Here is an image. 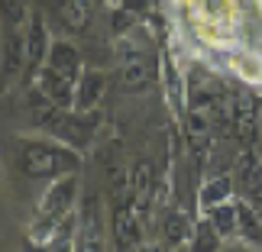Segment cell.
Segmentation results:
<instances>
[{"label": "cell", "instance_id": "cell-1", "mask_svg": "<svg viewBox=\"0 0 262 252\" xmlns=\"http://www.w3.org/2000/svg\"><path fill=\"white\" fill-rule=\"evenodd\" d=\"M81 165V152L68 143H46V139H36V143H26L23 152H19V168L29 178H62L72 175Z\"/></svg>", "mask_w": 262, "mask_h": 252}, {"label": "cell", "instance_id": "cell-2", "mask_svg": "<svg viewBox=\"0 0 262 252\" xmlns=\"http://www.w3.org/2000/svg\"><path fill=\"white\" fill-rule=\"evenodd\" d=\"M39 129L49 133L58 143H68L75 146L78 152L94 143V129H97V117L94 113H81L75 107H55L49 104L42 113H39Z\"/></svg>", "mask_w": 262, "mask_h": 252}, {"label": "cell", "instance_id": "cell-3", "mask_svg": "<svg viewBox=\"0 0 262 252\" xmlns=\"http://www.w3.org/2000/svg\"><path fill=\"white\" fill-rule=\"evenodd\" d=\"M227 107H230V129L239 136V143L256 146L262 129V100H256L249 90H233L227 97Z\"/></svg>", "mask_w": 262, "mask_h": 252}, {"label": "cell", "instance_id": "cell-4", "mask_svg": "<svg viewBox=\"0 0 262 252\" xmlns=\"http://www.w3.org/2000/svg\"><path fill=\"white\" fill-rule=\"evenodd\" d=\"M110 230H114V243L117 249H139L146 236V217L136 210L133 197H120L114 207V220H110Z\"/></svg>", "mask_w": 262, "mask_h": 252}, {"label": "cell", "instance_id": "cell-5", "mask_svg": "<svg viewBox=\"0 0 262 252\" xmlns=\"http://www.w3.org/2000/svg\"><path fill=\"white\" fill-rule=\"evenodd\" d=\"M78 200V178L75 171L72 175H62V178H52V185H49V191L42 194V200H39V220H55L72 214Z\"/></svg>", "mask_w": 262, "mask_h": 252}, {"label": "cell", "instance_id": "cell-6", "mask_svg": "<svg viewBox=\"0 0 262 252\" xmlns=\"http://www.w3.org/2000/svg\"><path fill=\"white\" fill-rule=\"evenodd\" d=\"M233 185L236 194L246 200H256L262 194V158L256 152V146H243L233 162Z\"/></svg>", "mask_w": 262, "mask_h": 252}, {"label": "cell", "instance_id": "cell-7", "mask_svg": "<svg viewBox=\"0 0 262 252\" xmlns=\"http://www.w3.org/2000/svg\"><path fill=\"white\" fill-rule=\"evenodd\" d=\"M75 87H78V78L55 72L52 65H42V68L36 72V90L42 94L46 104H55V107H75Z\"/></svg>", "mask_w": 262, "mask_h": 252}, {"label": "cell", "instance_id": "cell-8", "mask_svg": "<svg viewBox=\"0 0 262 252\" xmlns=\"http://www.w3.org/2000/svg\"><path fill=\"white\" fill-rule=\"evenodd\" d=\"M78 249H104V217H100V200L91 194L78 210Z\"/></svg>", "mask_w": 262, "mask_h": 252}, {"label": "cell", "instance_id": "cell-9", "mask_svg": "<svg viewBox=\"0 0 262 252\" xmlns=\"http://www.w3.org/2000/svg\"><path fill=\"white\" fill-rule=\"evenodd\" d=\"M23 42H26V68H29V75L36 78V72L46 65L49 45H52V39H49V29H46V23H42V16H33V19L26 23Z\"/></svg>", "mask_w": 262, "mask_h": 252}, {"label": "cell", "instance_id": "cell-10", "mask_svg": "<svg viewBox=\"0 0 262 252\" xmlns=\"http://www.w3.org/2000/svg\"><path fill=\"white\" fill-rule=\"evenodd\" d=\"M159 81V68L149 62L146 55H136V58H126L120 65V87L136 94V90H149Z\"/></svg>", "mask_w": 262, "mask_h": 252}, {"label": "cell", "instance_id": "cell-11", "mask_svg": "<svg viewBox=\"0 0 262 252\" xmlns=\"http://www.w3.org/2000/svg\"><path fill=\"white\" fill-rule=\"evenodd\" d=\"M233 204H236V236L249 246H262V217H259L256 204L239 194L233 197Z\"/></svg>", "mask_w": 262, "mask_h": 252}, {"label": "cell", "instance_id": "cell-12", "mask_svg": "<svg viewBox=\"0 0 262 252\" xmlns=\"http://www.w3.org/2000/svg\"><path fill=\"white\" fill-rule=\"evenodd\" d=\"M104 90H107V75L104 72H84L78 78V87H75V110L94 113V107L100 104Z\"/></svg>", "mask_w": 262, "mask_h": 252}, {"label": "cell", "instance_id": "cell-13", "mask_svg": "<svg viewBox=\"0 0 262 252\" xmlns=\"http://www.w3.org/2000/svg\"><path fill=\"white\" fill-rule=\"evenodd\" d=\"M46 65H52L55 72L62 75H72V78H81L84 75V62H81V52L65 42V39H58V42L49 45V55H46Z\"/></svg>", "mask_w": 262, "mask_h": 252}, {"label": "cell", "instance_id": "cell-14", "mask_svg": "<svg viewBox=\"0 0 262 252\" xmlns=\"http://www.w3.org/2000/svg\"><path fill=\"white\" fill-rule=\"evenodd\" d=\"M233 188H236V185H233V178H230V175L207 178L204 185H201V191H198V207H201V214H207L210 207L224 204V200H233V197H236Z\"/></svg>", "mask_w": 262, "mask_h": 252}, {"label": "cell", "instance_id": "cell-15", "mask_svg": "<svg viewBox=\"0 0 262 252\" xmlns=\"http://www.w3.org/2000/svg\"><path fill=\"white\" fill-rule=\"evenodd\" d=\"M23 68H26V42L23 36H16L10 29L4 36V81H13Z\"/></svg>", "mask_w": 262, "mask_h": 252}, {"label": "cell", "instance_id": "cell-16", "mask_svg": "<svg viewBox=\"0 0 262 252\" xmlns=\"http://www.w3.org/2000/svg\"><path fill=\"white\" fill-rule=\"evenodd\" d=\"M162 236L168 246H191V239H194V220L185 217L181 210H172L162 223Z\"/></svg>", "mask_w": 262, "mask_h": 252}, {"label": "cell", "instance_id": "cell-17", "mask_svg": "<svg viewBox=\"0 0 262 252\" xmlns=\"http://www.w3.org/2000/svg\"><path fill=\"white\" fill-rule=\"evenodd\" d=\"M58 19L75 29V33H81V29L91 26V0H58Z\"/></svg>", "mask_w": 262, "mask_h": 252}, {"label": "cell", "instance_id": "cell-18", "mask_svg": "<svg viewBox=\"0 0 262 252\" xmlns=\"http://www.w3.org/2000/svg\"><path fill=\"white\" fill-rule=\"evenodd\" d=\"M78 243V214H65L55 220L52 236H49V249H72Z\"/></svg>", "mask_w": 262, "mask_h": 252}, {"label": "cell", "instance_id": "cell-19", "mask_svg": "<svg viewBox=\"0 0 262 252\" xmlns=\"http://www.w3.org/2000/svg\"><path fill=\"white\" fill-rule=\"evenodd\" d=\"M220 243H224L220 230L214 226V220L204 214V217L194 223V239H191V249H198V252H214V249H220Z\"/></svg>", "mask_w": 262, "mask_h": 252}, {"label": "cell", "instance_id": "cell-20", "mask_svg": "<svg viewBox=\"0 0 262 252\" xmlns=\"http://www.w3.org/2000/svg\"><path fill=\"white\" fill-rule=\"evenodd\" d=\"M207 217L214 220V226L220 230V236H224V239L236 236V204H233V200H224V204L210 207Z\"/></svg>", "mask_w": 262, "mask_h": 252}, {"label": "cell", "instance_id": "cell-21", "mask_svg": "<svg viewBox=\"0 0 262 252\" xmlns=\"http://www.w3.org/2000/svg\"><path fill=\"white\" fill-rule=\"evenodd\" d=\"M4 19H7V23H13V26H19V23H29V16H26V7L19 4V0H4Z\"/></svg>", "mask_w": 262, "mask_h": 252}, {"label": "cell", "instance_id": "cell-22", "mask_svg": "<svg viewBox=\"0 0 262 252\" xmlns=\"http://www.w3.org/2000/svg\"><path fill=\"white\" fill-rule=\"evenodd\" d=\"M253 204H256V210H259V217H262V194H259V197L253 200Z\"/></svg>", "mask_w": 262, "mask_h": 252}, {"label": "cell", "instance_id": "cell-23", "mask_svg": "<svg viewBox=\"0 0 262 252\" xmlns=\"http://www.w3.org/2000/svg\"><path fill=\"white\" fill-rule=\"evenodd\" d=\"M259 143H262V129H259Z\"/></svg>", "mask_w": 262, "mask_h": 252}, {"label": "cell", "instance_id": "cell-24", "mask_svg": "<svg viewBox=\"0 0 262 252\" xmlns=\"http://www.w3.org/2000/svg\"><path fill=\"white\" fill-rule=\"evenodd\" d=\"M110 4H120V0H110Z\"/></svg>", "mask_w": 262, "mask_h": 252}]
</instances>
